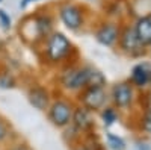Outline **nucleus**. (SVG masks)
Returning a JSON list of instances; mask_svg holds the SVG:
<instances>
[{
    "label": "nucleus",
    "mask_w": 151,
    "mask_h": 150,
    "mask_svg": "<svg viewBox=\"0 0 151 150\" xmlns=\"http://www.w3.org/2000/svg\"><path fill=\"white\" fill-rule=\"evenodd\" d=\"M44 41H45L44 55L50 64H59V62H62L70 56L71 50H73L71 41L62 32H52Z\"/></svg>",
    "instance_id": "obj_1"
},
{
    "label": "nucleus",
    "mask_w": 151,
    "mask_h": 150,
    "mask_svg": "<svg viewBox=\"0 0 151 150\" xmlns=\"http://www.w3.org/2000/svg\"><path fill=\"white\" fill-rule=\"evenodd\" d=\"M88 74H89V65L68 67L62 73L60 83L70 91H82L88 86Z\"/></svg>",
    "instance_id": "obj_2"
},
{
    "label": "nucleus",
    "mask_w": 151,
    "mask_h": 150,
    "mask_svg": "<svg viewBox=\"0 0 151 150\" xmlns=\"http://www.w3.org/2000/svg\"><path fill=\"white\" fill-rule=\"evenodd\" d=\"M59 17L60 21L65 24V28L70 30L82 29L85 23V12L83 8L74 2H65L59 6Z\"/></svg>",
    "instance_id": "obj_3"
},
{
    "label": "nucleus",
    "mask_w": 151,
    "mask_h": 150,
    "mask_svg": "<svg viewBox=\"0 0 151 150\" xmlns=\"http://www.w3.org/2000/svg\"><path fill=\"white\" fill-rule=\"evenodd\" d=\"M107 93L104 86H86L80 93V102L82 106L88 111H98L106 103Z\"/></svg>",
    "instance_id": "obj_4"
},
{
    "label": "nucleus",
    "mask_w": 151,
    "mask_h": 150,
    "mask_svg": "<svg viewBox=\"0 0 151 150\" xmlns=\"http://www.w3.org/2000/svg\"><path fill=\"white\" fill-rule=\"evenodd\" d=\"M116 44H119V49L130 56H141L145 49L139 43V40L136 36V32H134V28H132V26H125L124 29H121Z\"/></svg>",
    "instance_id": "obj_5"
},
{
    "label": "nucleus",
    "mask_w": 151,
    "mask_h": 150,
    "mask_svg": "<svg viewBox=\"0 0 151 150\" xmlns=\"http://www.w3.org/2000/svg\"><path fill=\"white\" fill-rule=\"evenodd\" d=\"M73 106L67 100H56V102L50 106L48 109V118L55 126L58 128H64L67 124H70L73 118Z\"/></svg>",
    "instance_id": "obj_6"
},
{
    "label": "nucleus",
    "mask_w": 151,
    "mask_h": 150,
    "mask_svg": "<svg viewBox=\"0 0 151 150\" xmlns=\"http://www.w3.org/2000/svg\"><path fill=\"white\" fill-rule=\"evenodd\" d=\"M110 97H112V102L115 106L125 109L132 105L133 99H134V86L130 83V80L118 82L112 86Z\"/></svg>",
    "instance_id": "obj_7"
},
{
    "label": "nucleus",
    "mask_w": 151,
    "mask_h": 150,
    "mask_svg": "<svg viewBox=\"0 0 151 150\" xmlns=\"http://www.w3.org/2000/svg\"><path fill=\"white\" fill-rule=\"evenodd\" d=\"M130 83L137 90H145L151 85V64L142 61L132 68Z\"/></svg>",
    "instance_id": "obj_8"
},
{
    "label": "nucleus",
    "mask_w": 151,
    "mask_h": 150,
    "mask_svg": "<svg viewBox=\"0 0 151 150\" xmlns=\"http://www.w3.org/2000/svg\"><path fill=\"white\" fill-rule=\"evenodd\" d=\"M119 32H121V28L118 26L116 23L113 21H107V23H103L95 32V38L100 44H103L106 47H113L116 43H118V38H119Z\"/></svg>",
    "instance_id": "obj_9"
},
{
    "label": "nucleus",
    "mask_w": 151,
    "mask_h": 150,
    "mask_svg": "<svg viewBox=\"0 0 151 150\" xmlns=\"http://www.w3.org/2000/svg\"><path fill=\"white\" fill-rule=\"evenodd\" d=\"M29 102L33 108H36L38 111H45L48 108V102H50V93L47 88L41 85H35L29 90L27 93Z\"/></svg>",
    "instance_id": "obj_10"
},
{
    "label": "nucleus",
    "mask_w": 151,
    "mask_h": 150,
    "mask_svg": "<svg viewBox=\"0 0 151 150\" xmlns=\"http://www.w3.org/2000/svg\"><path fill=\"white\" fill-rule=\"evenodd\" d=\"M134 32L139 43L145 49H150L151 47V14L137 18L134 24Z\"/></svg>",
    "instance_id": "obj_11"
},
{
    "label": "nucleus",
    "mask_w": 151,
    "mask_h": 150,
    "mask_svg": "<svg viewBox=\"0 0 151 150\" xmlns=\"http://www.w3.org/2000/svg\"><path fill=\"white\" fill-rule=\"evenodd\" d=\"M33 18H35V24H36V29H38V33H40L41 40H45L47 36L53 32V18H52V15L41 14V15H36Z\"/></svg>",
    "instance_id": "obj_12"
},
{
    "label": "nucleus",
    "mask_w": 151,
    "mask_h": 150,
    "mask_svg": "<svg viewBox=\"0 0 151 150\" xmlns=\"http://www.w3.org/2000/svg\"><path fill=\"white\" fill-rule=\"evenodd\" d=\"M71 121H74L76 128H79V129H82V130L88 129V128L92 124V121H91V111H88V109L83 108V106L76 108V109L73 111V118H71Z\"/></svg>",
    "instance_id": "obj_13"
},
{
    "label": "nucleus",
    "mask_w": 151,
    "mask_h": 150,
    "mask_svg": "<svg viewBox=\"0 0 151 150\" xmlns=\"http://www.w3.org/2000/svg\"><path fill=\"white\" fill-rule=\"evenodd\" d=\"M106 85V78L103 73L97 70L95 67L89 65V74H88V86H104Z\"/></svg>",
    "instance_id": "obj_14"
},
{
    "label": "nucleus",
    "mask_w": 151,
    "mask_h": 150,
    "mask_svg": "<svg viewBox=\"0 0 151 150\" xmlns=\"http://www.w3.org/2000/svg\"><path fill=\"white\" fill-rule=\"evenodd\" d=\"M101 118H103V121H104L106 126H112V124L116 121V118H118L116 111L113 109V108H110V106H109V108H104L103 112H101Z\"/></svg>",
    "instance_id": "obj_15"
},
{
    "label": "nucleus",
    "mask_w": 151,
    "mask_h": 150,
    "mask_svg": "<svg viewBox=\"0 0 151 150\" xmlns=\"http://www.w3.org/2000/svg\"><path fill=\"white\" fill-rule=\"evenodd\" d=\"M107 144L113 149V150H124L125 149V143L122 141V138L113 135V133H107Z\"/></svg>",
    "instance_id": "obj_16"
},
{
    "label": "nucleus",
    "mask_w": 151,
    "mask_h": 150,
    "mask_svg": "<svg viewBox=\"0 0 151 150\" xmlns=\"http://www.w3.org/2000/svg\"><path fill=\"white\" fill-rule=\"evenodd\" d=\"M15 86V79L14 76H11L9 73H2L0 74V88H14Z\"/></svg>",
    "instance_id": "obj_17"
},
{
    "label": "nucleus",
    "mask_w": 151,
    "mask_h": 150,
    "mask_svg": "<svg viewBox=\"0 0 151 150\" xmlns=\"http://www.w3.org/2000/svg\"><path fill=\"white\" fill-rule=\"evenodd\" d=\"M8 135H9V128H8V124L0 118V143H3L6 138H8Z\"/></svg>",
    "instance_id": "obj_18"
},
{
    "label": "nucleus",
    "mask_w": 151,
    "mask_h": 150,
    "mask_svg": "<svg viewBox=\"0 0 151 150\" xmlns=\"http://www.w3.org/2000/svg\"><path fill=\"white\" fill-rule=\"evenodd\" d=\"M0 23L3 24L5 29L11 28V17H9V14H6L3 9H0Z\"/></svg>",
    "instance_id": "obj_19"
},
{
    "label": "nucleus",
    "mask_w": 151,
    "mask_h": 150,
    "mask_svg": "<svg viewBox=\"0 0 151 150\" xmlns=\"http://www.w3.org/2000/svg\"><path fill=\"white\" fill-rule=\"evenodd\" d=\"M142 129H145L148 133L151 132V112H147L145 118H142Z\"/></svg>",
    "instance_id": "obj_20"
},
{
    "label": "nucleus",
    "mask_w": 151,
    "mask_h": 150,
    "mask_svg": "<svg viewBox=\"0 0 151 150\" xmlns=\"http://www.w3.org/2000/svg\"><path fill=\"white\" fill-rule=\"evenodd\" d=\"M32 2H40V0H21V2H20V8L21 9H26Z\"/></svg>",
    "instance_id": "obj_21"
},
{
    "label": "nucleus",
    "mask_w": 151,
    "mask_h": 150,
    "mask_svg": "<svg viewBox=\"0 0 151 150\" xmlns=\"http://www.w3.org/2000/svg\"><path fill=\"white\" fill-rule=\"evenodd\" d=\"M11 150H27L24 146H17V147H14V149H11Z\"/></svg>",
    "instance_id": "obj_22"
},
{
    "label": "nucleus",
    "mask_w": 151,
    "mask_h": 150,
    "mask_svg": "<svg viewBox=\"0 0 151 150\" xmlns=\"http://www.w3.org/2000/svg\"><path fill=\"white\" fill-rule=\"evenodd\" d=\"M77 150H88V149H86V147H79Z\"/></svg>",
    "instance_id": "obj_23"
},
{
    "label": "nucleus",
    "mask_w": 151,
    "mask_h": 150,
    "mask_svg": "<svg viewBox=\"0 0 151 150\" xmlns=\"http://www.w3.org/2000/svg\"><path fill=\"white\" fill-rule=\"evenodd\" d=\"M0 2H3V0H0Z\"/></svg>",
    "instance_id": "obj_24"
}]
</instances>
